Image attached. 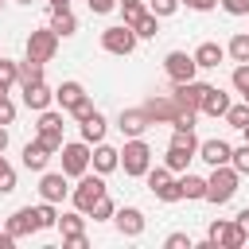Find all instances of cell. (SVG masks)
I'll return each instance as SVG.
<instances>
[{"mask_svg": "<svg viewBox=\"0 0 249 249\" xmlns=\"http://www.w3.org/2000/svg\"><path fill=\"white\" fill-rule=\"evenodd\" d=\"M230 82H233V89H237L241 97H249V62H237L233 74H230Z\"/></svg>", "mask_w": 249, "mask_h": 249, "instance_id": "e575fe53", "label": "cell"}, {"mask_svg": "<svg viewBox=\"0 0 249 249\" xmlns=\"http://www.w3.org/2000/svg\"><path fill=\"white\" fill-rule=\"evenodd\" d=\"M222 58H226V47H222V43H210V39H206V43L195 47V66H198V70H218Z\"/></svg>", "mask_w": 249, "mask_h": 249, "instance_id": "d6986e66", "label": "cell"}, {"mask_svg": "<svg viewBox=\"0 0 249 249\" xmlns=\"http://www.w3.org/2000/svg\"><path fill=\"white\" fill-rule=\"evenodd\" d=\"M86 4H89V12H93V16H109L121 0H86Z\"/></svg>", "mask_w": 249, "mask_h": 249, "instance_id": "ee69618b", "label": "cell"}, {"mask_svg": "<svg viewBox=\"0 0 249 249\" xmlns=\"http://www.w3.org/2000/svg\"><path fill=\"white\" fill-rule=\"evenodd\" d=\"M179 4H187L191 12H210V8H218V0H179Z\"/></svg>", "mask_w": 249, "mask_h": 249, "instance_id": "7dc6e473", "label": "cell"}, {"mask_svg": "<svg viewBox=\"0 0 249 249\" xmlns=\"http://www.w3.org/2000/svg\"><path fill=\"white\" fill-rule=\"evenodd\" d=\"M195 156L191 152H179V148H167V156H163V167L167 171H187V163H191Z\"/></svg>", "mask_w": 249, "mask_h": 249, "instance_id": "836d02e7", "label": "cell"}, {"mask_svg": "<svg viewBox=\"0 0 249 249\" xmlns=\"http://www.w3.org/2000/svg\"><path fill=\"white\" fill-rule=\"evenodd\" d=\"M230 163H233V171H237V175H249V144L233 148V152H230Z\"/></svg>", "mask_w": 249, "mask_h": 249, "instance_id": "f35d334b", "label": "cell"}, {"mask_svg": "<svg viewBox=\"0 0 249 249\" xmlns=\"http://www.w3.org/2000/svg\"><path fill=\"white\" fill-rule=\"evenodd\" d=\"M51 101H54V89H47V82H35V86H23V105H27V109H35V113H43V109H51Z\"/></svg>", "mask_w": 249, "mask_h": 249, "instance_id": "44dd1931", "label": "cell"}, {"mask_svg": "<svg viewBox=\"0 0 249 249\" xmlns=\"http://www.w3.org/2000/svg\"><path fill=\"white\" fill-rule=\"evenodd\" d=\"M179 195H183V198H191V202L206 198V179H202V175H191V171H187V175L179 179Z\"/></svg>", "mask_w": 249, "mask_h": 249, "instance_id": "484cf974", "label": "cell"}, {"mask_svg": "<svg viewBox=\"0 0 249 249\" xmlns=\"http://www.w3.org/2000/svg\"><path fill=\"white\" fill-rule=\"evenodd\" d=\"M66 195H70V183H66V175H62V171H43V179H39V198L58 206Z\"/></svg>", "mask_w": 249, "mask_h": 249, "instance_id": "5bb4252c", "label": "cell"}, {"mask_svg": "<svg viewBox=\"0 0 249 249\" xmlns=\"http://www.w3.org/2000/svg\"><path fill=\"white\" fill-rule=\"evenodd\" d=\"M136 43H140V39H136V31H132L128 23H113V27L101 31V51H109V54H121V58H124V54L136 51Z\"/></svg>", "mask_w": 249, "mask_h": 249, "instance_id": "5b68a950", "label": "cell"}, {"mask_svg": "<svg viewBox=\"0 0 249 249\" xmlns=\"http://www.w3.org/2000/svg\"><path fill=\"white\" fill-rule=\"evenodd\" d=\"M117 128H121L124 136H144V132L152 128V121H148L144 105H140V109H121V117H117Z\"/></svg>", "mask_w": 249, "mask_h": 249, "instance_id": "2e32d148", "label": "cell"}, {"mask_svg": "<svg viewBox=\"0 0 249 249\" xmlns=\"http://www.w3.org/2000/svg\"><path fill=\"white\" fill-rule=\"evenodd\" d=\"M54 226L62 230V249H86V245H89V237H86V214H82V210L58 214Z\"/></svg>", "mask_w": 249, "mask_h": 249, "instance_id": "52a82bcc", "label": "cell"}, {"mask_svg": "<svg viewBox=\"0 0 249 249\" xmlns=\"http://www.w3.org/2000/svg\"><path fill=\"white\" fill-rule=\"evenodd\" d=\"M8 140H12V136H8V128L0 124V156H4V148H8Z\"/></svg>", "mask_w": 249, "mask_h": 249, "instance_id": "f907efd6", "label": "cell"}, {"mask_svg": "<svg viewBox=\"0 0 249 249\" xmlns=\"http://www.w3.org/2000/svg\"><path fill=\"white\" fill-rule=\"evenodd\" d=\"M237 183H241V175L233 171V163H218V167H210V175H206V202L226 206V202L237 195Z\"/></svg>", "mask_w": 249, "mask_h": 249, "instance_id": "6da1fadb", "label": "cell"}, {"mask_svg": "<svg viewBox=\"0 0 249 249\" xmlns=\"http://www.w3.org/2000/svg\"><path fill=\"white\" fill-rule=\"evenodd\" d=\"M47 4H51V12H66L70 8V0H47Z\"/></svg>", "mask_w": 249, "mask_h": 249, "instance_id": "681fc988", "label": "cell"}, {"mask_svg": "<svg viewBox=\"0 0 249 249\" xmlns=\"http://www.w3.org/2000/svg\"><path fill=\"white\" fill-rule=\"evenodd\" d=\"M105 191H109V187H105V179H101L97 171H93V175L86 171V175H78V187H70V202H74V210L89 214V210H93V202H97Z\"/></svg>", "mask_w": 249, "mask_h": 249, "instance_id": "3957f363", "label": "cell"}, {"mask_svg": "<svg viewBox=\"0 0 249 249\" xmlns=\"http://www.w3.org/2000/svg\"><path fill=\"white\" fill-rule=\"evenodd\" d=\"M35 82H43V62L23 58L19 62V86H35Z\"/></svg>", "mask_w": 249, "mask_h": 249, "instance_id": "d6a6232c", "label": "cell"}, {"mask_svg": "<svg viewBox=\"0 0 249 249\" xmlns=\"http://www.w3.org/2000/svg\"><path fill=\"white\" fill-rule=\"evenodd\" d=\"M35 210H39V230H51V226L58 222V210H54V202H39Z\"/></svg>", "mask_w": 249, "mask_h": 249, "instance_id": "60d3db41", "label": "cell"}, {"mask_svg": "<svg viewBox=\"0 0 249 249\" xmlns=\"http://www.w3.org/2000/svg\"><path fill=\"white\" fill-rule=\"evenodd\" d=\"M230 152H233V148H230L226 140H218V136H214V140H198V152H195V156H198L202 163L218 167V163H230Z\"/></svg>", "mask_w": 249, "mask_h": 249, "instance_id": "ac0fdd59", "label": "cell"}, {"mask_svg": "<svg viewBox=\"0 0 249 249\" xmlns=\"http://www.w3.org/2000/svg\"><path fill=\"white\" fill-rule=\"evenodd\" d=\"M121 12H124V23L132 27V23H136V19L148 12V4H144V0H124V4H121Z\"/></svg>", "mask_w": 249, "mask_h": 249, "instance_id": "8d00e7d4", "label": "cell"}, {"mask_svg": "<svg viewBox=\"0 0 249 249\" xmlns=\"http://www.w3.org/2000/svg\"><path fill=\"white\" fill-rule=\"evenodd\" d=\"M113 214H117V202H113V198H109V191H105V195L93 202L89 218H93V222H113Z\"/></svg>", "mask_w": 249, "mask_h": 249, "instance_id": "4dcf8cb0", "label": "cell"}, {"mask_svg": "<svg viewBox=\"0 0 249 249\" xmlns=\"http://www.w3.org/2000/svg\"><path fill=\"white\" fill-rule=\"evenodd\" d=\"M121 167L128 179H144V171L152 167V148L144 136H128L124 148H121Z\"/></svg>", "mask_w": 249, "mask_h": 249, "instance_id": "7a4b0ae2", "label": "cell"}, {"mask_svg": "<svg viewBox=\"0 0 249 249\" xmlns=\"http://www.w3.org/2000/svg\"><path fill=\"white\" fill-rule=\"evenodd\" d=\"M105 128H109V124H105V117L93 109V113L82 121V140H86V144H97V140H105Z\"/></svg>", "mask_w": 249, "mask_h": 249, "instance_id": "cb8c5ba5", "label": "cell"}, {"mask_svg": "<svg viewBox=\"0 0 249 249\" xmlns=\"http://www.w3.org/2000/svg\"><path fill=\"white\" fill-rule=\"evenodd\" d=\"M132 31H136V39H156V31H160V16L144 12V16L132 23Z\"/></svg>", "mask_w": 249, "mask_h": 249, "instance_id": "f546056e", "label": "cell"}, {"mask_svg": "<svg viewBox=\"0 0 249 249\" xmlns=\"http://www.w3.org/2000/svg\"><path fill=\"white\" fill-rule=\"evenodd\" d=\"M230 16H249V0H218Z\"/></svg>", "mask_w": 249, "mask_h": 249, "instance_id": "7bdbcfd3", "label": "cell"}, {"mask_svg": "<svg viewBox=\"0 0 249 249\" xmlns=\"http://www.w3.org/2000/svg\"><path fill=\"white\" fill-rule=\"evenodd\" d=\"M206 89H210V82L191 78V82H175L171 97L179 101V109H195V113H198V105H202V93H206Z\"/></svg>", "mask_w": 249, "mask_h": 249, "instance_id": "8fae6325", "label": "cell"}, {"mask_svg": "<svg viewBox=\"0 0 249 249\" xmlns=\"http://www.w3.org/2000/svg\"><path fill=\"white\" fill-rule=\"evenodd\" d=\"M167 148H179V152H191V156H195V152H198V136H195V128H175Z\"/></svg>", "mask_w": 249, "mask_h": 249, "instance_id": "83f0119b", "label": "cell"}, {"mask_svg": "<svg viewBox=\"0 0 249 249\" xmlns=\"http://www.w3.org/2000/svg\"><path fill=\"white\" fill-rule=\"evenodd\" d=\"M16 121V105H12V97H4L0 101V124H12Z\"/></svg>", "mask_w": 249, "mask_h": 249, "instance_id": "bcb514c9", "label": "cell"}, {"mask_svg": "<svg viewBox=\"0 0 249 249\" xmlns=\"http://www.w3.org/2000/svg\"><path fill=\"white\" fill-rule=\"evenodd\" d=\"M58 54V35H54V27H39V31H31L27 35V58L31 62H51Z\"/></svg>", "mask_w": 249, "mask_h": 249, "instance_id": "ba28073f", "label": "cell"}, {"mask_svg": "<svg viewBox=\"0 0 249 249\" xmlns=\"http://www.w3.org/2000/svg\"><path fill=\"white\" fill-rule=\"evenodd\" d=\"M226 54L233 62H249V31H237L230 43H226Z\"/></svg>", "mask_w": 249, "mask_h": 249, "instance_id": "f1b7e54d", "label": "cell"}, {"mask_svg": "<svg viewBox=\"0 0 249 249\" xmlns=\"http://www.w3.org/2000/svg\"><path fill=\"white\" fill-rule=\"evenodd\" d=\"M82 97H86V86H82V82H74V78H70V82H62V86L54 89V101H58V109H62V113H70Z\"/></svg>", "mask_w": 249, "mask_h": 249, "instance_id": "7402d4cb", "label": "cell"}, {"mask_svg": "<svg viewBox=\"0 0 249 249\" xmlns=\"http://www.w3.org/2000/svg\"><path fill=\"white\" fill-rule=\"evenodd\" d=\"M51 27H54V35H58V39H66V35H74V31H78V19H74V12L66 8V12H54V16H51Z\"/></svg>", "mask_w": 249, "mask_h": 249, "instance_id": "4316f807", "label": "cell"}, {"mask_svg": "<svg viewBox=\"0 0 249 249\" xmlns=\"http://www.w3.org/2000/svg\"><path fill=\"white\" fill-rule=\"evenodd\" d=\"M0 8H4V0H0Z\"/></svg>", "mask_w": 249, "mask_h": 249, "instance_id": "11a10c76", "label": "cell"}, {"mask_svg": "<svg viewBox=\"0 0 249 249\" xmlns=\"http://www.w3.org/2000/svg\"><path fill=\"white\" fill-rule=\"evenodd\" d=\"M245 101H249V97H245Z\"/></svg>", "mask_w": 249, "mask_h": 249, "instance_id": "6f0895ef", "label": "cell"}, {"mask_svg": "<svg viewBox=\"0 0 249 249\" xmlns=\"http://www.w3.org/2000/svg\"><path fill=\"white\" fill-rule=\"evenodd\" d=\"M0 82H4V86H16V82H19V62H12V58L0 54Z\"/></svg>", "mask_w": 249, "mask_h": 249, "instance_id": "74e56055", "label": "cell"}, {"mask_svg": "<svg viewBox=\"0 0 249 249\" xmlns=\"http://www.w3.org/2000/svg\"><path fill=\"white\" fill-rule=\"evenodd\" d=\"M226 124L241 132V128L249 124V101H241V105H233V101H230V109H226Z\"/></svg>", "mask_w": 249, "mask_h": 249, "instance_id": "1f68e13d", "label": "cell"}, {"mask_svg": "<svg viewBox=\"0 0 249 249\" xmlns=\"http://www.w3.org/2000/svg\"><path fill=\"white\" fill-rule=\"evenodd\" d=\"M206 237H210L218 249H241V245H245V233L237 230L233 218H214L210 230H206Z\"/></svg>", "mask_w": 249, "mask_h": 249, "instance_id": "9c48e42d", "label": "cell"}, {"mask_svg": "<svg viewBox=\"0 0 249 249\" xmlns=\"http://www.w3.org/2000/svg\"><path fill=\"white\" fill-rule=\"evenodd\" d=\"M19 4H31V0H19Z\"/></svg>", "mask_w": 249, "mask_h": 249, "instance_id": "db71d44e", "label": "cell"}, {"mask_svg": "<svg viewBox=\"0 0 249 249\" xmlns=\"http://www.w3.org/2000/svg\"><path fill=\"white\" fill-rule=\"evenodd\" d=\"M16 191V167L0 156V195H12Z\"/></svg>", "mask_w": 249, "mask_h": 249, "instance_id": "d590c367", "label": "cell"}, {"mask_svg": "<svg viewBox=\"0 0 249 249\" xmlns=\"http://www.w3.org/2000/svg\"><path fill=\"white\" fill-rule=\"evenodd\" d=\"M144 113H148L152 124H156V121H167V124H171V121L179 117V101H175L171 93H156V97L144 101Z\"/></svg>", "mask_w": 249, "mask_h": 249, "instance_id": "4fadbf2b", "label": "cell"}, {"mask_svg": "<svg viewBox=\"0 0 249 249\" xmlns=\"http://www.w3.org/2000/svg\"><path fill=\"white\" fill-rule=\"evenodd\" d=\"M113 222H117L121 237H140L144 233V210H136V206H117Z\"/></svg>", "mask_w": 249, "mask_h": 249, "instance_id": "9a60e30c", "label": "cell"}, {"mask_svg": "<svg viewBox=\"0 0 249 249\" xmlns=\"http://www.w3.org/2000/svg\"><path fill=\"white\" fill-rule=\"evenodd\" d=\"M241 136H245V144H249V124H245V128H241Z\"/></svg>", "mask_w": 249, "mask_h": 249, "instance_id": "f5cc1de1", "label": "cell"}, {"mask_svg": "<svg viewBox=\"0 0 249 249\" xmlns=\"http://www.w3.org/2000/svg\"><path fill=\"white\" fill-rule=\"evenodd\" d=\"M89 152H93V148H89L86 140H70V144L62 140V148H58V156H62V175H66V179L86 175V171H89Z\"/></svg>", "mask_w": 249, "mask_h": 249, "instance_id": "277c9868", "label": "cell"}, {"mask_svg": "<svg viewBox=\"0 0 249 249\" xmlns=\"http://www.w3.org/2000/svg\"><path fill=\"white\" fill-rule=\"evenodd\" d=\"M148 12H152V16H160V19H167V16H175V12H179V0H148Z\"/></svg>", "mask_w": 249, "mask_h": 249, "instance_id": "ab89813d", "label": "cell"}, {"mask_svg": "<svg viewBox=\"0 0 249 249\" xmlns=\"http://www.w3.org/2000/svg\"><path fill=\"white\" fill-rule=\"evenodd\" d=\"M8 89H12V86H4V82H0V101H4V97H8Z\"/></svg>", "mask_w": 249, "mask_h": 249, "instance_id": "816d5d0a", "label": "cell"}, {"mask_svg": "<svg viewBox=\"0 0 249 249\" xmlns=\"http://www.w3.org/2000/svg\"><path fill=\"white\" fill-rule=\"evenodd\" d=\"M233 222H237V230H241V233H245V241H249V206H245V210H241Z\"/></svg>", "mask_w": 249, "mask_h": 249, "instance_id": "c3c4849f", "label": "cell"}, {"mask_svg": "<svg viewBox=\"0 0 249 249\" xmlns=\"http://www.w3.org/2000/svg\"><path fill=\"white\" fill-rule=\"evenodd\" d=\"M4 230H8L16 241H19V237H31V233H39V210H35V206H19V210L8 218V226H4Z\"/></svg>", "mask_w": 249, "mask_h": 249, "instance_id": "7c38bea8", "label": "cell"}, {"mask_svg": "<svg viewBox=\"0 0 249 249\" xmlns=\"http://www.w3.org/2000/svg\"><path fill=\"white\" fill-rule=\"evenodd\" d=\"M163 74L171 78V86H175V82H191V78L198 74L195 54H187V51H167V54H163Z\"/></svg>", "mask_w": 249, "mask_h": 249, "instance_id": "30bf717a", "label": "cell"}, {"mask_svg": "<svg viewBox=\"0 0 249 249\" xmlns=\"http://www.w3.org/2000/svg\"><path fill=\"white\" fill-rule=\"evenodd\" d=\"M89 167H93L97 175L117 171V167H121V148H109V144H101V140H97V148L89 152Z\"/></svg>", "mask_w": 249, "mask_h": 249, "instance_id": "e0dca14e", "label": "cell"}, {"mask_svg": "<svg viewBox=\"0 0 249 249\" xmlns=\"http://www.w3.org/2000/svg\"><path fill=\"white\" fill-rule=\"evenodd\" d=\"M89 113H93V101H89V93H86V97H82V101H78V105H74V109H70V117H74V121H78V124H82V121H86V117H89Z\"/></svg>", "mask_w": 249, "mask_h": 249, "instance_id": "b9f144b4", "label": "cell"}, {"mask_svg": "<svg viewBox=\"0 0 249 249\" xmlns=\"http://www.w3.org/2000/svg\"><path fill=\"white\" fill-rule=\"evenodd\" d=\"M51 156H54V152H47L39 140H27V144H23V167H27V171H47Z\"/></svg>", "mask_w": 249, "mask_h": 249, "instance_id": "603a6c76", "label": "cell"}, {"mask_svg": "<svg viewBox=\"0 0 249 249\" xmlns=\"http://www.w3.org/2000/svg\"><path fill=\"white\" fill-rule=\"evenodd\" d=\"M144 179H148V191H152L160 202H179V198H183V195H179V179H175V171H167V167H148Z\"/></svg>", "mask_w": 249, "mask_h": 249, "instance_id": "8992f818", "label": "cell"}, {"mask_svg": "<svg viewBox=\"0 0 249 249\" xmlns=\"http://www.w3.org/2000/svg\"><path fill=\"white\" fill-rule=\"evenodd\" d=\"M35 132H39V136H62V113H58V109H43Z\"/></svg>", "mask_w": 249, "mask_h": 249, "instance_id": "d4e9b609", "label": "cell"}, {"mask_svg": "<svg viewBox=\"0 0 249 249\" xmlns=\"http://www.w3.org/2000/svg\"><path fill=\"white\" fill-rule=\"evenodd\" d=\"M226 109H230V93H226V89H218V86H210V89L202 93L198 113H202V117H226Z\"/></svg>", "mask_w": 249, "mask_h": 249, "instance_id": "ffe728a7", "label": "cell"}, {"mask_svg": "<svg viewBox=\"0 0 249 249\" xmlns=\"http://www.w3.org/2000/svg\"><path fill=\"white\" fill-rule=\"evenodd\" d=\"M163 245H167V249H195V241H191L187 233H171V237H167Z\"/></svg>", "mask_w": 249, "mask_h": 249, "instance_id": "f6af8a7d", "label": "cell"}, {"mask_svg": "<svg viewBox=\"0 0 249 249\" xmlns=\"http://www.w3.org/2000/svg\"><path fill=\"white\" fill-rule=\"evenodd\" d=\"M121 4H124V0H121Z\"/></svg>", "mask_w": 249, "mask_h": 249, "instance_id": "9f6ffc18", "label": "cell"}]
</instances>
